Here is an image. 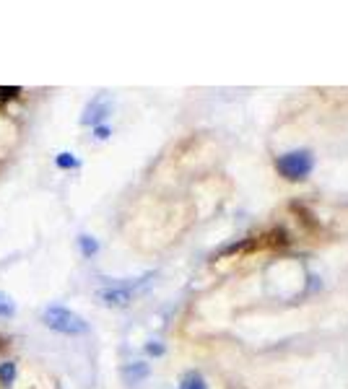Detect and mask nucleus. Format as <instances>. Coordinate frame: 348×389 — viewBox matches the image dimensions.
Segmentation results:
<instances>
[{"mask_svg": "<svg viewBox=\"0 0 348 389\" xmlns=\"http://www.w3.org/2000/svg\"><path fill=\"white\" fill-rule=\"evenodd\" d=\"M107 112H109V101L104 97H99L86 107L84 117H81V122H84V125H97V122H102V119L107 117Z\"/></svg>", "mask_w": 348, "mask_h": 389, "instance_id": "4", "label": "nucleus"}, {"mask_svg": "<svg viewBox=\"0 0 348 389\" xmlns=\"http://www.w3.org/2000/svg\"><path fill=\"white\" fill-rule=\"evenodd\" d=\"M55 163H57V169H78L81 166V161H78L73 153H57Z\"/></svg>", "mask_w": 348, "mask_h": 389, "instance_id": "8", "label": "nucleus"}, {"mask_svg": "<svg viewBox=\"0 0 348 389\" xmlns=\"http://www.w3.org/2000/svg\"><path fill=\"white\" fill-rule=\"evenodd\" d=\"M13 379H16V363L13 361H0V384L11 387Z\"/></svg>", "mask_w": 348, "mask_h": 389, "instance_id": "5", "label": "nucleus"}, {"mask_svg": "<svg viewBox=\"0 0 348 389\" xmlns=\"http://www.w3.org/2000/svg\"><path fill=\"white\" fill-rule=\"evenodd\" d=\"M78 247L84 252V257H94L99 252V241L94 237H81L78 239Z\"/></svg>", "mask_w": 348, "mask_h": 389, "instance_id": "7", "label": "nucleus"}, {"mask_svg": "<svg viewBox=\"0 0 348 389\" xmlns=\"http://www.w3.org/2000/svg\"><path fill=\"white\" fill-rule=\"evenodd\" d=\"M146 353H148V356H162V353H164V346H156V343H148V346H146Z\"/></svg>", "mask_w": 348, "mask_h": 389, "instance_id": "11", "label": "nucleus"}, {"mask_svg": "<svg viewBox=\"0 0 348 389\" xmlns=\"http://www.w3.org/2000/svg\"><path fill=\"white\" fill-rule=\"evenodd\" d=\"M125 377L130 379V381H138V379L148 377V366H146V363H135V366H130L125 371Z\"/></svg>", "mask_w": 348, "mask_h": 389, "instance_id": "10", "label": "nucleus"}, {"mask_svg": "<svg viewBox=\"0 0 348 389\" xmlns=\"http://www.w3.org/2000/svg\"><path fill=\"white\" fill-rule=\"evenodd\" d=\"M42 319L52 332H60V335H84V332H88L86 319L81 314L66 309V306H50Z\"/></svg>", "mask_w": 348, "mask_h": 389, "instance_id": "1", "label": "nucleus"}, {"mask_svg": "<svg viewBox=\"0 0 348 389\" xmlns=\"http://www.w3.org/2000/svg\"><path fill=\"white\" fill-rule=\"evenodd\" d=\"M94 132H97L99 141H107V138H109V128H104V125H97V130H94Z\"/></svg>", "mask_w": 348, "mask_h": 389, "instance_id": "12", "label": "nucleus"}, {"mask_svg": "<svg viewBox=\"0 0 348 389\" xmlns=\"http://www.w3.org/2000/svg\"><path fill=\"white\" fill-rule=\"evenodd\" d=\"M13 314H16V303L8 293L0 291V319H11Z\"/></svg>", "mask_w": 348, "mask_h": 389, "instance_id": "6", "label": "nucleus"}, {"mask_svg": "<svg viewBox=\"0 0 348 389\" xmlns=\"http://www.w3.org/2000/svg\"><path fill=\"white\" fill-rule=\"evenodd\" d=\"M143 286H146V278H141V283H133V286H112V288H102L97 296L102 299V303H107V306H128Z\"/></svg>", "mask_w": 348, "mask_h": 389, "instance_id": "3", "label": "nucleus"}, {"mask_svg": "<svg viewBox=\"0 0 348 389\" xmlns=\"http://www.w3.org/2000/svg\"><path fill=\"white\" fill-rule=\"evenodd\" d=\"M180 389H208V384H206V379L200 377V374H187V377L182 379Z\"/></svg>", "mask_w": 348, "mask_h": 389, "instance_id": "9", "label": "nucleus"}, {"mask_svg": "<svg viewBox=\"0 0 348 389\" xmlns=\"http://www.w3.org/2000/svg\"><path fill=\"white\" fill-rule=\"evenodd\" d=\"M276 169L289 182H302L315 169V156L309 151H289L276 159Z\"/></svg>", "mask_w": 348, "mask_h": 389, "instance_id": "2", "label": "nucleus"}]
</instances>
